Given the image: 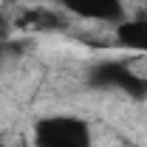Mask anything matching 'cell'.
Returning a JSON list of instances; mask_svg holds the SVG:
<instances>
[{
	"label": "cell",
	"instance_id": "obj_1",
	"mask_svg": "<svg viewBox=\"0 0 147 147\" xmlns=\"http://www.w3.org/2000/svg\"><path fill=\"white\" fill-rule=\"evenodd\" d=\"M34 147H91V127L74 116L40 119L34 127Z\"/></svg>",
	"mask_w": 147,
	"mask_h": 147
},
{
	"label": "cell",
	"instance_id": "obj_2",
	"mask_svg": "<svg viewBox=\"0 0 147 147\" xmlns=\"http://www.w3.org/2000/svg\"><path fill=\"white\" fill-rule=\"evenodd\" d=\"M91 82L99 85V88H119V91H125L127 96H136V99H144L147 96V76L133 74L125 62H116V59L93 65L91 68Z\"/></svg>",
	"mask_w": 147,
	"mask_h": 147
},
{
	"label": "cell",
	"instance_id": "obj_3",
	"mask_svg": "<svg viewBox=\"0 0 147 147\" xmlns=\"http://www.w3.org/2000/svg\"><path fill=\"white\" fill-rule=\"evenodd\" d=\"M62 6L79 14L85 20H99V23H122L125 20V9L122 0H62Z\"/></svg>",
	"mask_w": 147,
	"mask_h": 147
},
{
	"label": "cell",
	"instance_id": "obj_4",
	"mask_svg": "<svg viewBox=\"0 0 147 147\" xmlns=\"http://www.w3.org/2000/svg\"><path fill=\"white\" fill-rule=\"evenodd\" d=\"M119 45L133 51H147V20H122L116 28Z\"/></svg>",
	"mask_w": 147,
	"mask_h": 147
},
{
	"label": "cell",
	"instance_id": "obj_5",
	"mask_svg": "<svg viewBox=\"0 0 147 147\" xmlns=\"http://www.w3.org/2000/svg\"><path fill=\"white\" fill-rule=\"evenodd\" d=\"M3 57H6V45L0 42V62H3Z\"/></svg>",
	"mask_w": 147,
	"mask_h": 147
},
{
	"label": "cell",
	"instance_id": "obj_6",
	"mask_svg": "<svg viewBox=\"0 0 147 147\" xmlns=\"http://www.w3.org/2000/svg\"><path fill=\"white\" fill-rule=\"evenodd\" d=\"M17 147H28V144H17Z\"/></svg>",
	"mask_w": 147,
	"mask_h": 147
},
{
	"label": "cell",
	"instance_id": "obj_7",
	"mask_svg": "<svg viewBox=\"0 0 147 147\" xmlns=\"http://www.w3.org/2000/svg\"><path fill=\"white\" fill-rule=\"evenodd\" d=\"M0 147H3V144H0Z\"/></svg>",
	"mask_w": 147,
	"mask_h": 147
}]
</instances>
